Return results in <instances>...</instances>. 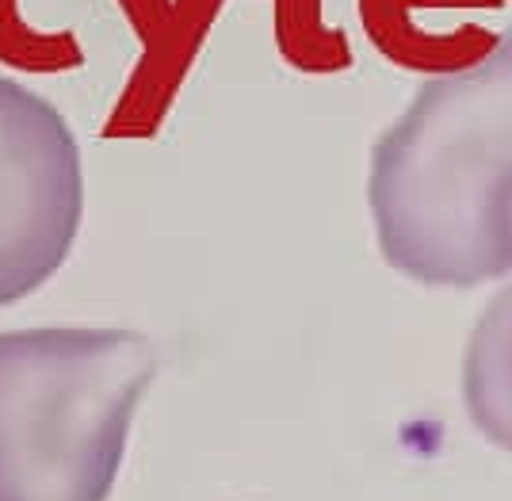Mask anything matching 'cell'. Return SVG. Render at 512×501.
<instances>
[{
    "instance_id": "1",
    "label": "cell",
    "mask_w": 512,
    "mask_h": 501,
    "mask_svg": "<svg viewBox=\"0 0 512 501\" xmlns=\"http://www.w3.org/2000/svg\"><path fill=\"white\" fill-rule=\"evenodd\" d=\"M367 211L398 276L470 291L512 272V23L432 73L371 146Z\"/></svg>"
},
{
    "instance_id": "3",
    "label": "cell",
    "mask_w": 512,
    "mask_h": 501,
    "mask_svg": "<svg viewBox=\"0 0 512 501\" xmlns=\"http://www.w3.org/2000/svg\"><path fill=\"white\" fill-rule=\"evenodd\" d=\"M85 222V165L65 115L0 77V306L35 295L69 261Z\"/></svg>"
},
{
    "instance_id": "5",
    "label": "cell",
    "mask_w": 512,
    "mask_h": 501,
    "mask_svg": "<svg viewBox=\"0 0 512 501\" xmlns=\"http://www.w3.org/2000/svg\"><path fill=\"white\" fill-rule=\"evenodd\" d=\"M459 394L470 425L512 456V284L490 295L470 326Z\"/></svg>"
},
{
    "instance_id": "4",
    "label": "cell",
    "mask_w": 512,
    "mask_h": 501,
    "mask_svg": "<svg viewBox=\"0 0 512 501\" xmlns=\"http://www.w3.org/2000/svg\"><path fill=\"white\" fill-rule=\"evenodd\" d=\"M501 0H360L371 43L406 69L451 73L478 62L497 35L467 23V12H490Z\"/></svg>"
},
{
    "instance_id": "2",
    "label": "cell",
    "mask_w": 512,
    "mask_h": 501,
    "mask_svg": "<svg viewBox=\"0 0 512 501\" xmlns=\"http://www.w3.org/2000/svg\"><path fill=\"white\" fill-rule=\"evenodd\" d=\"M153 379L138 329H0V501L111 498Z\"/></svg>"
}]
</instances>
